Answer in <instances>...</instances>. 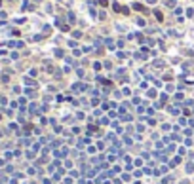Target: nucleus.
Instances as JSON below:
<instances>
[{
    "mask_svg": "<svg viewBox=\"0 0 194 184\" xmlns=\"http://www.w3.org/2000/svg\"><path fill=\"white\" fill-rule=\"evenodd\" d=\"M154 13H156V17H158V21H162V19H164V15H162V12H158V10H156Z\"/></svg>",
    "mask_w": 194,
    "mask_h": 184,
    "instance_id": "nucleus-1",
    "label": "nucleus"
}]
</instances>
